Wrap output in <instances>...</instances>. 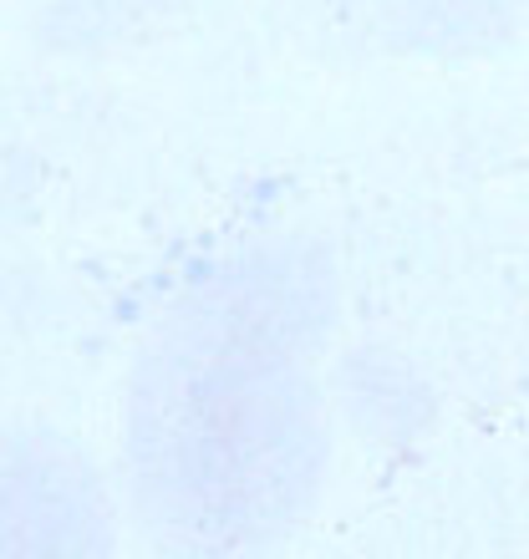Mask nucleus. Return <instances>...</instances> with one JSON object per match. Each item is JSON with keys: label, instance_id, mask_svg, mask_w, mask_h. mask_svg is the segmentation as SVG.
<instances>
[]
</instances>
